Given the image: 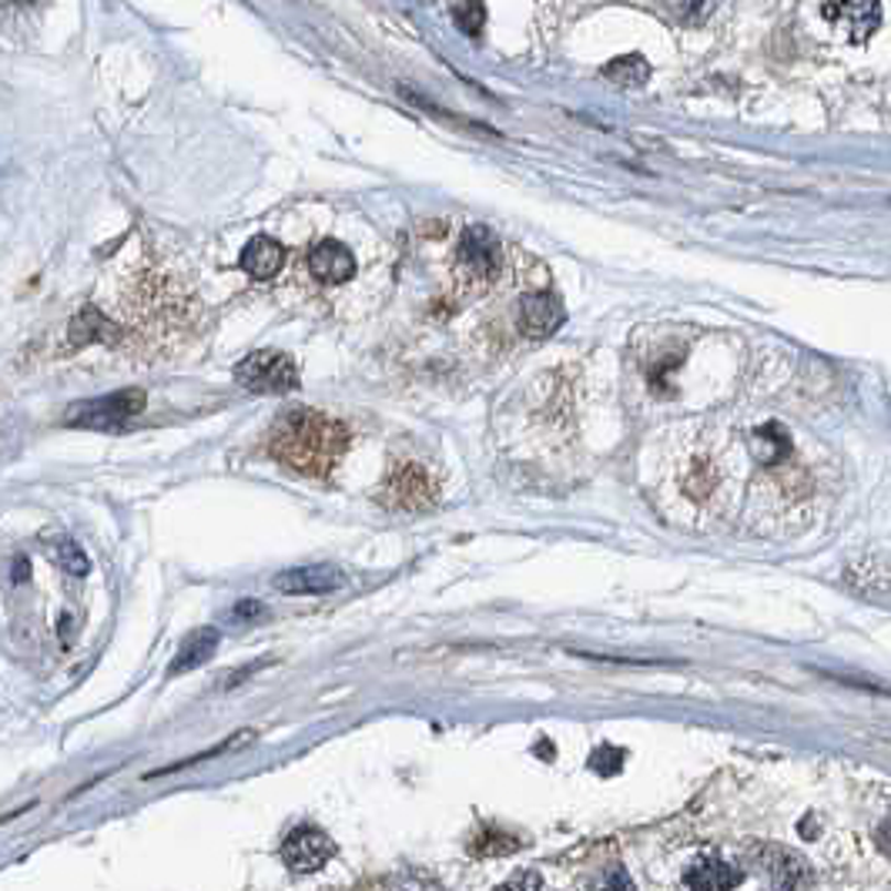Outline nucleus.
Wrapping results in <instances>:
<instances>
[{"label": "nucleus", "instance_id": "obj_10", "mask_svg": "<svg viewBox=\"0 0 891 891\" xmlns=\"http://www.w3.org/2000/svg\"><path fill=\"white\" fill-rule=\"evenodd\" d=\"M275 590L279 594H333L346 584L343 571H336V566H326V563H318V566H295V571H282L275 580Z\"/></svg>", "mask_w": 891, "mask_h": 891}, {"label": "nucleus", "instance_id": "obj_3", "mask_svg": "<svg viewBox=\"0 0 891 891\" xmlns=\"http://www.w3.org/2000/svg\"><path fill=\"white\" fill-rule=\"evenodd\" d=\"M144 410V392L141 389H121L101 399H88L80 406H70L67 423L80 430H121L131 416Z\"/></svg>", "mask_w": 891, "mask_h": 891}, {"label": "nucleus", "instance_id": "obj_19", "mask_svg": "<svg viewBox=\"0 0 891 891\" xmlns=\"http://www.w3.org/2000/svg\"><path fill=\"white\" fill-rule=\"evenodd\" d=\"M517 848H520V838L510 835V832H500V828H482L469 841V851L476 858H503V855H513Z\"/></svg>", "mask_w": 891, "mask_h": 891}, {"label": "nucleus", "instance_id": "obj_9", "mask_svg": "<svg viewBox=\"0 0 891 891\" xmlns=\"http://www.w3.org/2000/svg\"><path fill=\"white\" fill-rule=\"evenodd\" d=\"M308 272L322 282V285H343L356 275V259L352 252L336 238H322L312 246L308 252Z\"/></svg>", "mask_w": 891, "mask_h": 891}, {"label": "nucleus", "instance_id": "obj_4", "mask_svg": "<svg viewBox=\"0 0 891 891\" xmlns=\"http://www.w3.org/2000/svg\"><path fill=\"white\" fill-rule=\"evenodd\" d=\"M436 482L420 463H399L382 486V503L402 513H423L436 503Z\"/></svg>", "mask_w": 891, "mask_h": 891}, {"label": "nucleus", "instance_id": "obj_7", "mask_svg": "<svg viewBox=\"0 0 891 891\" xmlns=\"http://www.w3.org/2000/svg\"><path fill=\"white\" fill-rule=\"evenodd\" d=\"M825 21L851 44H865L881 24V0H825Z\"/></svg>", "mask_w": 891, "mask_h": 891}, {"label": "nucleus", "instance_id": "obj_28", "mask_svg": "<svg viewBox=\"0 0 891 891\" xmlns=\"http://www.w3.org/2000/svg\"><path fill=\"white\" fill-rule=\"evenodd\" d=\"M874 841H878V848H881V851L891 858V818H888V822H881V828H878Z\"/></svg>", "mask_w": 891, "mask_h": 891}, {"label": "nucleus", "instance_id": "obj_18", "mask_svg": "<svg viewBox=\"0 0 891 891\" xmlns=\"http://www.w3.org/2000/svg\"><path fill=\"white\" fill-rule=\"evenodd\" d=\"M47 556L61 566V571H64L67 577H88V574H91V559H88V553L80 550L77 540H70V536L51 540V543H47Z\"/></svg>", "mask_w": 891, "mask_h": 891}, {"label": "nucleus", "instance_id": "obj_14", "mask_svg": "<svg viewBox=\"0 0 891 891\" xmlns=\"http://www.w3.org/2000/svg\"><path fill=\"white\" fill-rule=\"evenodd\" d=\"M282 265H285V249L275 238H265V235L252 238L246 252H241V269L252 279H272Z\"/></svg>", "mask_w": 891, "mask_h": 891}, {"label": "nucleus", "instance_id": "obj_12", "mask_svg": "<svg viewBox=\"0 0 891 891\" xmlns=\"http://www.w3.org/2000/svg\"><path fill=\"white\" fill-rule=\"evenodd\" d=\"M758 861L768 878V891H794L804 874V861L794 851L778 848V845H764L758 851Z\"/></svg>", "mask_w": 891, "mask_h": 891}, {"label": "nucleus", "instance_id": "obj_6", "mask_svg": "<svg viewBox=\"0 0 891 891\" xmlns=\"http://www.w3.org/2000/svg\"><path fill=\"white\" fill-rule=\"evenodd\" d=\"M336 858V841L312 825L295 828L285 845H282V861L295 871V874H312L318 868H326Z\"/></svg>", "mask_w": 891, "mask_h": 891}, {"label": "nucleus", "instance_id": "obj_1", "mask_svg": "<svg viewBox=\"0 0 891 891\" xmlns=\"http://www.w3.org/2000/svg\"><path fill=\"white\" fill-rule=\"evenodd\" d=\"M349 446V430L315 410H289L269 433V453L305 476H329Z\"/></svg>", "mask_w": 891, "mask_h": 891}, {"label": "nucleus", "instance_id": "obj_26", "mask_svg": "<svg viewBox=\"0 0 891 891\" xmlns=\"http://www.w3.org/2000/svg\"><path fill=\"white\" fill-rule=\"evenodd\" d=\"M389 891H439V884L426 874H402L389 884Z\"/></svg>", "mask_w": 891, "mask_h": 891}, {"label": "nucleus", "instance_id": "obj_20", "mask_svg": "<svg viewBox=\"0 0 891 891\" xmlns=\"http://www.w3.org/2000/svg\"><path fill=\"white\" fill-rule=\"evenodd\" d=\"M70 339L77 343V346H88V343H105V339H118V329L111 326V322H105L95 308H85L77 315V322H74V329H70Z\"/></svg>", "mask_w": 891, "mask_h": 891}, {"label": "nucleus", "instance_id": "obj_13", "mask_svg": "<svg viewBox=\"0 0 891 891\" xmlns=\"http://www.w3.org/2000/svg\"><path fill=\"white\" fill-rule=\"evenodd\" d=\"M215 646H218V630H215V627H198V630H192V633L182 640V646H178V654H175V661H172V667H169V677H178V674H188V671L208 664L211 654H215Z\"/></svg>", "mask_w": 891, "mask_h": 891}, {"label": "nucleus", "instance_id": "obj_11", "mask_svg": "<svg viewBox=\"0 0 891 891\" xmlns=\"http://www.w3.org/2000/svg\"><path fill=\"white\" fill-rule=\"evenodd\" d=\"M741 881H745V871L720 858H700L684 871V884L691 891H735Z\"/></svg>", "mask_w": 891, "mask_h": 891}, {"label": "nucleus", "instance_id": "obj_2", "mask_svg": "<svg viewBox=\"0 0 891 891\" xmlns=\"http://www.w3.org/2000/svg\"><path fill=\"white\" fill-rule=\"evenodd\" d=\"M500 272H503L500 238L482 225L466 228L456 241V256H453V279L459 292H469V295L486 292L497 282Z\"/></svg>", "mask_w": 891, "mask_h": 891}, {"label": "nucleus", "instance_id": "obj_8", "mask_svg": "<svg viewBox=\"0 0 891 891\" xmlns=\"http://www.w3.org/2000/svg\"><path fill=\"white\" fill-rule=\"evenodd\" d=\"M563 326V302L553 292H526L520 298V333L533 343L550 339Z\"/></svg>", "mask_w": 891, "mask_h": 891}, {"label": "nucleus", "instance_id": "obj_29", "mask_svg": "<svg viewBox=\"0 0 891 891\" xmlns=\"http://www.w3.org/2000/svg\"><path fill=\"white\" fill-rule=\"evenodd\" d=\"M426 4H430V0H426Z\"/></svg>", "mask_w": 891, "mask_h": 891}, {"label": "nucleus", "instance_id": "obj_23", "mask_svg": "<svg viewBox=\"0 0 891 891\" xmlns=\"http://www.w3.org/2000/svg\"><path fill=\"white\" fill-rule=\"evenodd\" d=\"M590 891H633V881H630V874H627L620 865H613V868H607V871L590 884Z\"/></svg>", "mask_w": 891, "mask_h": 891}, {"label": "nucleus", "instance_id": "obj_16", "mask_svg": "<svg viewBox=\"0 0 891 891\" xmlns=\"http://www.w3.org/2000/svg\"><path fill=\"white\" fill-rule=\"evenodd\" d=\"M604 77L617 88H640L646 85V77H651V64H646L643 54H623L604 67Z\"/></svg>", "mask_w": 891, "mask_h": 891}, {"label": "nucleus", "instance_id": "obj_27", "mask_svg": "<svg viewBox=\"0 0 891 891\" xmlns=\"http://www.w3.org/2000/svg\"><path fill=\"white\" fill-rule=\"evenodd\" d=\"M235 617L238 620H259V617H265V604L262 600H238L235 604Z\"/></svg>", "mask_w": 891, "mask_h": 891}, {"label": "nucleus", "instance_id": "obj_22", "mask_svg": "<svg viewBox=\"0 0 891 891\" xmlns=\"http://www.w3.org/2000/svg\"><path fill=\"white\" fill-rule=\"evenodd\" d=\"M623 751L620 748H610V745H604V748H597L594 751V761H590V768L597 771V774H604V778H613L620 768H623Z\"/></svg>", "mask_w": 891, "mask_h": 891}, {"label": "nucleus", "instance_id": "obj_21", "mask_svg": "<svg viewBox=\"0 0 891 891\" xmlns=\"http://www.w3.org/2000/svg\"><path fill=\"white\" fill-rule=\"evenodd\" d=\"M453 21L459 24L463 34L476 37L486 24V4L482 0H459V4H453Z\"/></svg>", "mask_w": 891, "mask_h": 891}, {"label": "nucleus", "instance_id": "obj_5", "mask_svg": "<svg viewBox=\"0 0 891 891\" xmlns=\"http://www.w3.org/2000/svg\"><path fill=\"white\" fill-rule=\"evenodd\" d=\"M235 382L249 392H292L298 385V369L285 352H252L235 366Z\"/></svg>", "mask_w": 891, "mask_h": 891}, {"label": "nucleus", "instance_id": "obj_24", "mask_svg": "<svg viewBox=\"0 0 891 891\" xmlns=\"http://www.w3.org/2000/svg\"><path fill=\"white\" fill-rule=\"evenodd\" d=\"M674 4H677V14H681L687 24H700V21L710 18V11H714L717 0H674Z\"/></svg>", "mask_w": 891, "mask_h": 891}, {"label": "nucleus", "instance_id": "obj_15", "mask_svg": "<svg viewBox=\"0 0 891 891\" xmlns=\"http://www.w3.org/2000/svg\"><path fill=\"white\" fill-rule=\"evenodd\" d=\"M717 486H720V472H717V466H714L707 456L691 459V466H687L684 476H681V493H684L691 503H697V507H704V503L717 493Z\"/></svg>", "mask_w": 891, "mask_h": 891}, {"label": "nucleus", "instance_id": "obj_25", "mask_svg": "<svg viewBox=\"0 0 891 891\" xmlns=\"http://www.w3.org/2000/svg\"><path fill=\"white\" fill-rule=\"evenodd\" d=\"M497 891H543V878L536 871H517L510 881H503Z\"/></svg>", "mask_w": 891, "mask_h": 891}, {"label": "nucleus", "instance_id": "obj_17", "mask_svg": "<svg viewBox=\"0 0 891 891\" xmlns=\"http://www.w3.org/2000/svg\"><path fill=\"white\" fill-rule=\"evenodd\" d=\"M751 446H754V456L764 463V466H781L791 453V439L787 433L778 426V423H768L761 426L754 436H751Z\"/></svg>", "mask_w": 891, "mask_h": 891}]
</instances>
